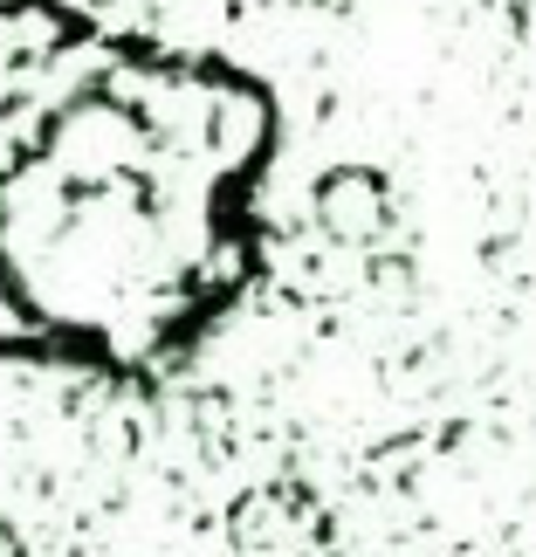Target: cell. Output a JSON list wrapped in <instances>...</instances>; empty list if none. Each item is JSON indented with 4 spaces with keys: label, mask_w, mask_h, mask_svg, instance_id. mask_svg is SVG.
I'll return each mask as SVG.
<instances>
[{
    "label": "cell",
    "mask_w": 536,
    "mask_h": 557,
    "mask_svg": "<svg viewBox=\"0 0 536 557\" xmlns=\"http://www.w3.org/2000/svg\"><path fill=\"white\" fill-rule=\"evenodd\" d=\"M0 557H14V550H8V544H0Z\"/></svg>",
    "instance_id": "7a4b0ae2"
},
{
    "label": "cell",
    "mask_w": 536,
    "mask_h": 557,
    "mask_svg": "<svg viewBox=\"0 0 536 557\" xmlns=\"http://www.w3.org/2000/svg\"><path fill=\"white\" fill-rule=\"evenodd\" d=\"M275 103L213 55L0 0V351L152 366L254 275Z\"/></svg>",
    "instance_id": "6da1fadb"
}]
</instances>
